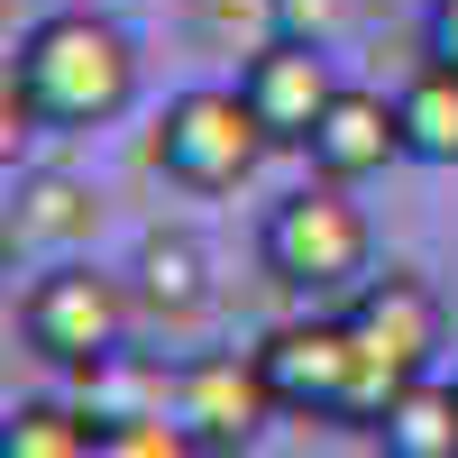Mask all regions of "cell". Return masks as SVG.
<instances>
[{"label":"cell","instance_id":"14","mask_svg":"<svg viewBox=\"0 0 458 458\" xmlns=\"http://www.w3.org/2000/svg\"><path fill=\"white\" fill-rule=\"evenodd\" d=\"M92 440H101V422L83 403H10V422H0V458H92Z\"/></svg>","mask_w":458,"mask_h":458},{"label":"cell","instance_id":"20","mask_svg":"<svg viewBox=\"0 0 458 458\" xmlns=\"http://www.w3.org/2000/svg\"><path fill=\"white\" fill-rule=\"evenodd\" d=\"M449 386H458V376H449Z\"/></svg>","mask_w":458,"mask_h":458},{"label":"cell","instance_id":"7","mask_svg":"<svg viewBox=\"0 0 458 458\" xmlns=\"http://www.w3.org/2000/svg\"><path fill=\"white\" fill-rule=\"evenodd\" d=\"M174 422L202 440V458H239L266 422H276V394H266V376H257V349L183 358L174 367Z\"/></svg>","mask_w":458,"mask_h":458},{"label":"cell","instance_id":"11","mask_svg":"<svg viewBox=\"0 0 458 458\" xmlns=\"http://www.w3.org/2000/svg\"><path fill=\"white\" fill-rule=\"evenodd\" d=\"M367 440H376V458H458V386H449V376L403 386L367 422Z\"/></svg>","mask_w":458,"mask_h":458},{"label":"cell","instance_id":"16","mask_svg":"<svg viewBox=\"0 0 458 458\" xmlns=\"http://www.w3.org/2000/svg\"><path fill=\"white\" fill-rule=\"evenodd\" d=\"M276 37V0H193V47L211 55H266Z\"/></svg>","mask_w":458,"mask_h":458},{"label":"cell","instance_id":"19","mask_svg":"<svg viewBox=\"0 0 458 458\" xmlns=\"http://www.w3.org/2000/svg\"><path fill=\"white\" fill-rule=\"evenodd\" d=\"M422 55L458 73V0H431V10H422Z\"/></svg>","mask_w":458,"mask_h":458},{"label":"cell","instance_id":"10","mask_svg":"<svg viewBox=\"0 0 458 458\" xmlns=\"http://www.w3.org/2000/svg\"><path fill=\"white\" fill-rule=\"evenodd\" d=\"M73 403L92 412V422L110 431V422H157V412H174V376L147 358V349H110V358H92V367H73Z\"/></svg>","mask_w":458,"mask_h":458},{"label":"cell","instance_id":"2","mask_svg":"<svg viewBox=\"0 0 458 458\" xmlns=\"http://www.w3.org/2000/svg\"><path fill=\"white\" fill-rule=\"evenodd\" d=\"M349 339H358V367H367V422L386 412L403 386H422L440 376L449 358V302L431 276H412V266H386V276H367L349 293Z\"/></svg>","mask_w":458,"mask_h":458},{"label":"cell","instance_id":"6","mask_svg":"<svg viewBox=\"0 0 458 458\" xmlns=\"http://www.w3.org/2000/svg\"><path fill=\"white\" fill-rule=\"evenodd\" d=\"M129 284L120 276H101V266H83V257H64V266H47L28 293H19V339L47 367H92V358H110L129 339Z\"/></svg>","mask_w":458,"mask_h":458},{"label":"cell","instance_id":"12","mask_svg":"<svg viewBox=\"0 0 458 458\" xmlns=\"http://www.w3.org/2000/svg\"><path fill=\"white\" fill-rule=\"evenodd\" d=\"M138 302L157 321H202L211 312V257H202V239L157 229V239L138 248Z\"/></svg>","mask_w":458,"mask_h":458},{"label":"cell","instance_id":"15","mask_svg":"<svg viewBox=\"0 0 458 458\" xmlns=\"http://www.w3.org/2000/svg\"><path fill=\"white\" fill-rule=\"evenodd\" d=\"M101 211L92 183H73V174H28L19 183V239H83Z\"/></svg>","mask_w":458,"mask_h":458},{"label":"cell","instance_id":"9","mask_svg":"<svg viewBox=\"0 0 458 458\" xmlns=\"http://www.w3.org/2000/svg\"><path fill=\"white\" fill-rule=\"evenodd\" d=\"M302 157H312L321 183H367V174L403 165V110L386 92H367V83H339V101L321 110V129H312Z\"/></svg>","mask_w":458,"mask_h":458},{"label":"cell","instance_id":"8","mask_svg":"<svg viewBox=\"0 0 458 458\" xmlns=\"http://www.w3.org/2000/svg\"><path fill=\"white\" fill-rule=\"evenodd\" d=\"M239 92H248L257 129L276 138V147H312L321 110L339 101V73H330V55H321V47H302V37H276L266 55H248V64H239Z\"/></svg>","mask_w":458,"mask_h":458},{"label":"cell","instance_id":"3","mask_svg":"<svg viewBox=\"0 0 458 458\" xmlns=\"http://www.w3.org/2000/svg\"><path fill=\"white\" fill-rule=\"evenodd\" d=\"M257 257L284 293H358L367 284V257H376V229L349 202V183H302L266 211L257 229Z\"/></svg>","mask_w":458,"mask_h":458},{"label":"cell","instance_id":"17","mask_svg":"<svg viewBox=\"0 0 458 458\" xmlns=\"http://www.w3.org/2000/svg\"><path fill=\"white\" fill-rule=\"evenodd\" d=\"M92 458H202V440L174 422V412H157V422H110L92 440Z\"/></svg>","mask_w":458,"mask_h":458},{"label":"cell","instance_id":"4","mask_svg":"<svg viewBox=\"0 0 458 458\" xmlns=\"http://www.w3.org/2000/svg\"><path fill=\"white\" fill-rule=\"evenodd\" d=\"M266 147L276 138L257 129V110H248L239 83H193V92L165 101L147 157H157V174L183 183V193H239V183L266 165Z\"/></svg>","mask_w":458,"mask_h":458},{"label":"cell","instance_id":"5","mask_svg":"<svg viewBox=\"0 0 458 458\" xmlns=\"http://www.w3.org/2000/svg\"><path fill=\"white\" fill-rule=\"evenodd\" d=\"M257 376L266 394H276V412H293V422H358L367 431V367H358V339L349 321H284L257 339Z\"/></svg>","mask_w":458,"mask_h":458},{"label":"cell","instance_id":"18","mask_svg":"<svg viewBox=\"0 0 458 458\" xmlns=\"http://www.w3.org/2000/svg\"><path fill=\"white\" fill-rule=\"evenodd\" d=\"M339 19H349V0H276V28L302 37V47H330Z\"/></svg>","mask_w":458,"mask_h":458},{"label":"cell","instance_id":"1","mask_svg":"<svg viewBox=\"0 0 458 458\" xmlns=\"http://www.w3.org/2000/svg\"><path fill=\"white\" fill-rule=\"evenodd\" d=\"M10 83L28 92L37 129H64V138L73 129H110L138 101V47H129V28H110L92 10H47L19 37Z\"/></svg>","mask_w":458,"mask_h":458},{"label":"cell","instance_id":"13","mask_svg":"<svg viewBox=\"0 0 458 458\" xmlns=\"http://www.w3.org/2000/svg\"><path fill=\"white\" fill-rule=\"evenodd\" d=\"M394 110H403V157L412 165H458V73L449 64H422L394 92Z\"/></svg>","mask_w":458,"mask_h":458}]
</instances>
